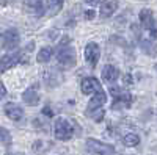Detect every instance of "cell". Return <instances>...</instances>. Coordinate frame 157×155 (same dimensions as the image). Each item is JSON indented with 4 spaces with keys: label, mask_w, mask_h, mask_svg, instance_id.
I'll return each instance as SVG.
<instances>
[{
    "label": "cell",
    "mask_w": 157,
    "mask_h": 155,
    "mask_svg": "<svg viewBox=\"0 0 157 155\" xmlns=\"http://www.w3.org/2000/svg\"><path fill=\"white\" fill-rule=\"evenodd\" d=\"M33 47H35V44L30 42L27 46V49H24V50H14V52L5 54L2 58H0V74H3L5 71L11 69L13 66H16V64H19V63H25L27 61L29 50L33 49Z\"/></svg>",
    "instance_id": "obj_1"
},
{
    "label": "cell",
    "mask_w": 157,
    "mask_h": 155,
    "mask_svg": "<svg viewBox=\"0 0 157 155\" xmlns=\"http://www.w3.org/2000/svg\"><path fill=\"white\" fill-rule=\"evenodd\" d=\"M85 152L86 155H115V147L94 138H88L85 143Z\"/></svg>",
    "instance_id": "obj_2"
},
{
    "label": "cell",
    "mask_w": 157,
    "mask_h": 155,
    "mask_svg": "<svg viewBox=\"0 0 157 155\" xmlns=\"http://www.w3.org/2000/svg\"><path fill=\"white\" fill-rule=\"evenodd\" d=\"M75 61H77V57H75V50L72 47H66L64 44L60 46L58 52H57V63L60 64L61 68H72L75 66Z\"/></svg>",
    "instance_id": "obj_3"
},
{
    "label": "cell",
    "mask_w": 157,
    "mask_h": 155,
    "mask_svg": "<svg viewBox=\"0 0 157 155\" xmlns=\"http://www.w3.org/2000/svg\"><path fill=\"white\" fill-rule=\"evenodd\" d=\"M54 135L60 141H68L74 135V128L64 118H58L54 124Z\"/></svg>",
    "instance_id": "obj_4"
},
{
    "label": "cell",
    "mask_w": 157,
    "mask_h": 155,
    "mask_svg": "<svg viewBox=\"0 0 157 155\" xmlns=\"http://www.w3.org/2000/svg\"><path fill=\"white\" fill-rule=\"evenodd\" d=\"M110 94H112L113 99H115L113 105H112L113 110H118V108H129L130 105H132V96H130L129 93H126V91H123V89L113 86V88H110Z\"/></svg>",
    "instance_id": "obj_5"
},
{
    "label": "cell",
    "mask_w": 157,
    "mask_h": 155,
    "mask_svg": "<svg viewBox=\"0 0 157 155\" xmlns=\"http://www.w3.org/2000/svg\"><path fill=\"white\" fill-rule=\"evenodd\" d=\"M140 24H141L143 28L149 31V35L154 39H157V22H155V17H154L151 9L145 8V9L140 11Z\"/></svg>",
    "instance_id": "obj_6"
},
{
    "label": "cell",
    "mask_w": 157,
    "mask_h": 155,
    "mask_svg": "<svg viewBox=\"0 0 157 155\" xmlns=\"http://www.w3.org/2000/svg\"><path fill=\"white\" fill-rule=\"evenodd\" d=\"M19 44V33L14 28H10L6 31H0V49L13 50Z\"/></svg>",
    "instance_id": "obj_7"
},
{
    "label": "cell",
    "mask_w": 157,
    "mask_h": 155,
    "mask_svg": "<svg viewBox=\"0 0 157 155\" xmlns=\"http://www.w3.org/2000/svg\"><path fill=\"white\" fill-rule=\"evenodd\" d=\"M99 58H101L99 46L96 42H88L86 47H85V60H86V63L90 64L91 68H94L96 64L99 63Z\"/></svg>",
    "instance_id": "obj_8"
},
{
    "label": "cell",
    "mask_w": 157,
    "mask_h": 155,
    "mask_svg": "<svg viewBox=\"0 0 157 155\" xmlns=\"http://www.w3.org/2000/svg\"><path fill=\"white\" fill-rule=\"evenodd\" d=\"M80 88H82L83 94H96L98 91H102L101 82L96 79V77H86V79H83Z\"/></svg>",
    "instance_id": "obj_9"
},
{
    "label": "cell",
    "mask_w": 157,
    "mask_h": 155,
    "mask_svg": "<svg viewBox=\"0 0 157 155\" xmlns=\"http://www.w3.org/2000/svg\"><path fill=\"white\" fill-rule=\"evenodd\" d=\"M25 9L32 13L33 16H43L46 13V3L44 0H24Z\"/></svg>",
    "instance_id": "obj_10"
},
{
    "label": "cell",
    "mask_w": 157,
    "mask_h": 155,
    "mask_svg": "<svg viewBox=\"0 0 157 155\" xmlns=\"http://www.w3.org/2000/svg\"><path fill=\"white\" fill-rule=\"evenodd\" d=\"M3 110H5V114L11 121H21L24 118V110L19 105H16V103H13V102H8L3 107Z\"/></svg>",
    "instance_id": "obj_11"
},
{
    "label": "cell",
    "mask_w": 157,
    "mask_h": 155,
    "mask_svg": "<svg viewBox=\"0 0 157 155\" xmlns=\"http://www.w3.org/2000/svg\"><path fill=\"white\" fill-rule=\"evenodd\" d=\"M118 77H120V69L113 64H107L105 68L102 69V80L107 82V83H113L118 80Z\"/></svg>",
    "instance_id": "obj_12"
},
{
    "label": "cell",
    "mask_w": 157,
    "mask_h": 155,
    "mask_svg": "<svg viewBox=\"0 0 157 155\" xmlns=\"http://www.w3.org/2000/svg\"><path fill=\"white\" fill-rule=\"evenodd\" d=\"M118 9V0H104L101 2V17H110Z\"/></svg>",
    "instance_id": "obj_13"
},
{
    "label": "cell",
    "mask_w": 157,
    "mask_h": 155,
    "mask_svg": "<svg viewBox=\"0 0 157 155\" xmlns=\"http://www.w3.org/2000/svg\"><path fill=\"white\" fill-rule=\"evenodd\" d=\"M107 102V94L104 91H98L94 94V97L90 100L88 103V110L86 111H93V110H98V108H102V105Z\"/></svg>",
    "instance_id": "obj_14"
},
{
    "label": "cell",
    "mask_w": 157,
    "mask_h": 155,
    "mask_svg": "<svg viewBox=\"0 0 157 155\" xmlns=\"http://www.w3.org/2000/svg\"><path fill=\"white\" fill-rule=\"evenodd\" d=\"M22 100L27 103V105H38V103H39V94H38L36 89L32 86V88H29V89H25V91H24Z\"/></svg>",
    "instance_id": "obj_15"
},
{
    "label": "cell",
    "mask_w": 157,
    "mask_h": 155,
    "mask_svg": "<svg viewBox=\"0 0 157 155\" xmlns=\"http://www.w3.org/2000/svg\"><path fill=\"white\" fill-rule=\"evenodd\" d=\"M63 2L64 0H47V8H46L47 14L49 16H55L57 13L63 8Z\"/></svg>",
    "instance_id": "obj_16"
},
{
    "label": "cell",
    "mask_w": 157,
    "mask_h": 155,
    "mask_svg": "<svg viewBox=\"0 0 157 155\" xmlns=\"http://www.w3.org/2000/svg\"><path fill=\"white\" fill-rule=\"evenodd\" d=\"M52 55H54V49L52 47H43L41 50L38 52V55H36V61L38 63H47L50 58H52Z\"/></svg>",
    "instance_id": "obj_17"
},
{
    "label": "cell",
    "mask_w": 157,
    "mask_h": 155,
    "mask_svg": "<svg viewBox=\"0 0 157 155\" xmlns=\"http://www.w3.org/2000/svg\"><path fill=\"white\" fill-rule=\"evenodd\" d=\"M123 143H124V146H127V147L138 146V144H140V136H138L137 133H127V135L123 138Z\"/></svg>",
    "instance_id": "obj_18"
},
{
    "label": "cell",
    "mask_w": 157,
    "mask_h": 155,
    "mask_svg": "<svg viewBox=\"0 0 157 155\" xmlns=\"http://www.w3.org/2000/svg\"><path fill=\"white\" fill-rule=\"evenodd\" d=\"M140 44H141V49L145 50V54H148L149 57H154V55H155V52H157V46H155L152 41H149V39H146V41H145V39H143Z\"/></svg>",
    "instance_id": "obj_19"
},
{
    "label": "cell",
    "mask_w": 157,
    "mask_h": 155,
    "mask_svg": "<svg viewBox=\"0 0 157 155\" xmlns=\"http://www.w3.org/2000/svg\"><path fill=\"white\" fill-rule=\"evenodd\" d=\"M0 144H5V146L11 144V135L3 127H0Z\"/></svg>",
    "instance_id": "obj_20"
},
{
    "label": "cell",
    "mask_w": 157,
    "mask_h": 155,
    "mask_svg": "<svg viewBox=\"0 0 157 155\" xmlns=\"http://www.w3.org/2000/svg\"><path fill=\"white\" fill-rule=\"evenodd\" d=\"M86 114H88L93 121L99 122V121H102V118H104V110H102V108H98V110H93V111H86Z\"/></svg>",
    "instance_id": "obj_21"
},
{
    "label": "cell",
    "mask_w": 157,
    "mask_h": 155,
    "mask_svg": "<svg viewBox=\"0 0 157 155\" xmlns=\"http://www.w3.org/2000/svg\"><path fill=\"white\" fill-rule=\"evenodd\" d=\"M43 147H46V143H43V141H36V143L33 144V149H35L36 152H41Z\"/></svg>",
    "instance_id": "obj_22"
},
{
    "label": "cell",
    "mask_w": 157,
    "mask_h": 155,
    "mask_svg": "<svg viewBox=\"0 0 157 155\" xmlns=\"http://www.w3.org/2000/svg\"><path fill=\"white\" fill-rule=\"evenodd\" d=\"M101 2H102V0H85V3L86 5H91V6H94V5H98Z\"/></svg>",
    "instance_id": "obj_23"
},
{
    "label": "cell",
    "mask_w": 157,
    "mask_h": 155,
    "mask_svg": "<svg viewBox=\"0 0 157 155\" xmlns=\"http://www.w3.org/2000/svg\"><path fill=\"white\" fill-rule=\"evenodd\" d=\"M5 94H6V89H5L3 83H0V99H2V97H3Z\"/></svg>",
    "instance_id": "obj_24"
},
{
    "label": "cell",
    "mask_w": 157,
    "mask_h": 155,
    "mask_svg": "<svg viewBox=\"0 0 157 155\" xmlns=\"http://www.w3.org/2000/svg\"><path fill=\"white\" fill-rule=\"evenodd\" d=\"M43 114H46V116H49V118H50V116H52V110H50L49 107H46V108L43 110Z\"/></svg>",
    "instance_id": "obj_25"
},
{
    "label": "cell",
    "mask_w": 157,
    "mask_h": 155,
    "mask_svg": "<svg viewBox=\"0 0 157 155\" xmlns=\"http://www.w3.org/2000/svg\"><path fill=\"white\" fill-rule=\"evenodd\" d=\"M85 17H86V19H93V17H94V13H93V11H86V13H85Z\"/></svg>",
    "instance_id": "obj_26"
},
{
    "label": "cell",
    "mask_w": 157,
    "mask_h": 155,
    "mask_svg": "<svg viewBox=\"0 0 157 155\" xmlns=\"http://www.w3.org/2000/svg\"><path fill=\"white\" fill-rule=\"evenodd\" d=\"M124 82H126V83H132V79H130V75H129V74L124 77Z\"/></svg>",
    "instance_id": "obj_27"
},
{
    "label": "cell",
    "mask_w": 157,
    "mask_h": 155,
    "mask_svg": "<svg viewBox=\"0 0 157 155\" xmlns=\"http://www.w3.org/2000/svg\"><path fill=\"white\" fill-rule=\"evenodd\" d=\"M6 155H25V153H19V152H8Z\"/></svg>",
    "instance_id": "obj_28"
},
{
    "label": "cell",
    "mask_w": 157,
    "mask_h": 155,
    "mask_svg": "<svg viewBox=\"0 0 157 155\" xmlns=\"http://www.w3.org/2000/svg\"><path fill=\"white\" fill-rule=\"evenodd\" d=\"M155 71H157V64H155Z\"/></svg>",
    "instance_id": "obj_29"
}]
</instances>
